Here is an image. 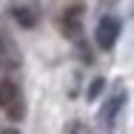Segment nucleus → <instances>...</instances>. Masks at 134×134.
<instances>
[{
  "label": "nucleus",
  "instance_id": "nucleus-2",
  "mask_svg": "<svg viewBox=\"0 0 134 134\" xmlns=\"http://www.w3.org/2000/svg\"><path fill=\"white\" fill-rule=\"evenodd\" d=\"M117 34H120V20L103 17L100 26H97V46H100V49H111L114 40H117Z\"/></svg>",
  "mask_w": 134,
  "mask_h": 134
},
{
  "label": "nucleus",
  "instance_id": "nucleus-3",
  "mask_svg": "<svg viewBox=\"0 0 134 134\" xmlns=\"http://www.w3.org/2000/svg\"><path fill=\"white\" fill-rule=\"evenodd\" d=\"M80 17H83L80 6H71L69 12H63V23H60V26H63V31H66L69 37H77V34H80V26H83Z\"/></svg>",
  "mask_w": 134,
  "mask_h": 134
},
{
  "label": "nucleus",
  "instance_id": "nucleus-4",
  "mask_svg": "<svg viewBox=\"0 0 134 134\" xmlns=\"http://www.w3.org/2000/svg\"><path fill=\"white\" fill-rule=\"evenodd\" d=\"M123 100H126V97H123V91H117V94H114V100H108L106 106H103V117H100V120H103V126H111V123L117 120V114H120V108H123Z\"/></svg>",
  "mask_w": 134,
  "mask_h": 134
},
{
  "label": "nucleus",
  "instance_id": "nucleus-1",
  "mask_svg": "<svg viewBox=\"0 0 134 134\" xmlns=\"http://www.w3.org/2000/svg\"><path fill=\"white\" fill-rule=\"evenodd\" d=\"M0 111L6 117H12V120H20L23 117V97H20L17 83L0 80Z\"/></svg>",
  "mask_w": 134,
  "mask_h": 134
}]
</instances>
